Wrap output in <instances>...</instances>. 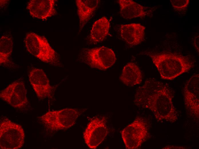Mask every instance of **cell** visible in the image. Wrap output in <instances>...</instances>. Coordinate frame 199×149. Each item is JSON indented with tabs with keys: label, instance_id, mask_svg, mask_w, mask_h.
Returning a JSON list of instances; mask_svg holds the SVG:
<instances>
[{
	"label": "cell",
	"instance_id": "obj_2",
	"mask_svg": "<svg viewBox=\"0 0 199 149\" xmlns=\"http://www.w3.org/2000/svg\"><path fill=\"white\" fill-rule=\"evenodd\" d=\"M149 56L156 67L161 78L171 80L188 72L194 66L189 57L170 52L143 53Z\"/></svg>",
	"mask_w": 199,
	"mask_h": 149
},
{
	"label": "cell",
	"instance_id": "obj_15",
	"mask_svg": "<svg viewBox=\"0 0 199 149\" xmlns=\"http://www.w3.org/2000/svg\"><path fill=\"white\" fill-rule=\"evenodd\" d=\"M98 0H76L77 13L79 20L80 32L91 18L99 4Z\"/></svg>",
	"mask_w": 199,
	"mask_h": 149
},
{
	"label": "cell",
	"instance_id": "obj_6",
	"mask_svg": "<svg viewBox=\"0 0 199 149\" xmlns=\"http://www.w3.org/2000/svg\"><path fill=\"white\" fill-rule=\"evenodd\" d=\"M25 134L22 127L4 117L0 120V148L18 149L24 143Z\"/></svg>",
	"mask_w": 199,
	"mask_h": 149
},
{
	"label": "cell",
	"instance_id": "obj_20",
	"mask_svg": "<svg viewBox=\"0 0 199 149\" xmlns=\"http://www.w3.org/2000/svg\"><path fill=\"white\" fill-rule=\"evenodd\" d=\"M199 36L197 35L194 37L192 40V43L193 46L197 51L199 53Z\"/></svg>",
	"mask_w": 199,
	"mask_h": 149
},
{
	"label": "cell",
	"instance_id": "obj_21",
	"mask_svg": "<svg viewBox=\"0 0 199 149\" xmlns=\"http://www.w3.org/2000/svg\"><path fill=\"white\" fill-rule=\"evenodd\" d=\"M184 147L182 146H167L166 147H164V149H184L185 148Z\"/></svg>",
	"mask_w": 199,
	"mask_h": 149
},
{
	"label": "cell",
	"instance_id": "obj_17",
	"mask_svg": "<svg viewBox=\"0 0 199 149\" xmlns=\"http://www.w3.org/2000/svg\"><path fill=\"white\" fill-rule=\"evenodd\" d=\"M110 23L108 19L103 17L93 23L88 40L91 43L96 44L103 41L109 33Z\"/></svg>",
	"mask_w": 199,
	"mask_h": 149
},
{
	"label": "cell",
	"instance_id": "obj_11",
	"mask_svg": "<svg viewBox=\"0 0 199 149\" xmlns=\"http://www.w3.org/2000/svg\"><path fill=\"white\" fill-rule=\"evenodd\" d=\"M199 75L194 74L186 81L183 89L186 106L194 116L199 117Z\"/></svg>",
	"mask_w": 199,
	"mask_h": 149
},
{
	"label": "cell",
	"instance_id": "obj_13",
	"mask_svg": "<svg viewBox=\"0 0 199 149\" xmlns=\"http://www.w3.org/2000/svg\"><path fill=\"white\" fill-rule=\"evenodd\" d=\"M145 29V27L138 23L122 24L120 26V36L128 44L135 46L144 40Z\"/></svg>",
	"mask_w": 199,
	"mask_h": 149
},
{
	"label": "cell",
	"instance_id": "obj_1",
	"mask_svg": "<svg viewBox=\"0 0 199 149\" xmlns=\"http://www.w3.org/2000/svg\"><path fill=\"white\" fill-rule=\"evenodd\" d=\"M174 96V91L167 83L149 78L137 89L134 103L138 107L150 110L158 120L172 123L178 115L173 104Z\"/></svg>",
	"mask_w": 199,
	"mask_h": 149
},
{
	"label": "cell",
	"instance_id": "obj_9",
	"mask_svg": "<svg viewBox=\"0 0 199 149\" xmlns=\"http://www.w3.org/2000/svg\"><path fill=\"white\" fill-rule=\"evenodd\" d=\"M0 97L15 108H24L29 103L27 90L22 80L13 82L2 90Z\"/></svg>",
	"mask_w": 199,
	"mask_h": 149
},
{
	"label": "cell",
	"instance_id": "obj_8",
	"mask_svg": "<svg viewBox=\"0 0 199 149\" xmlns=\"http://www.w3.org/2000/svg\"><path fill=\"white\" fill-rule=\"evenodd\" d=\"M107 118L95 116L88 123L83 133L85 142L90 149L96 148L103 141L108 132Z\"/></svg>",
	"mask_w": 199,
	"mask_h": 149
},
{
	"label": "cell",
	"instance_id": "obj_16",
	"mask_svg": "<svg viewBox=\"0 0 199 149\" xmlns=\"http://www.w3.org/2000/svg\"><path fill=\"white\" fill-rule=\"evenodd\" d=\"M119 78L126 85L132 87L142 83V76L139 66L134 62H130L123 67Z\"/></svg>",
	"mask_w": 199,
	"mask_h": 149
},
{
	"label": "cell",
	"instance_id": "obj_5",
	"mask_svg": "<svg viewBox=\"0 0 199 149\" xmlns=\"http://www.w3.org/2000/svg\"><path fill=\"white\" fill-rule=\"evenodd\" d=\"M84 111V109L66 108L49 111L39 118L51 130H65L74 125L78 117Z\"/></svg>",
	"mask_w": 199,
	"mask_h": 149
},
{
	"label": "cell",
	"instance_id": "obj_12",
	"mask_svg": "<svg viewBox=\"0 0 199 149\" xmlns=\"http://www.w3.org/2000/svg\"><path fill=\"white\" fill-rule=\"evenodd\" d=\"M55 4L54 0H31L26 9L33 17L45 20L56 14Z\"/></svg>",
	"mask_w": 199,
	"mask_h": 149
},
{
	"label": "cell",
	"instance_id": "obj_14",
	"mask_svg": "<svg viewBox=\"0 0 199 149\" xmlns=\"http://www.w3.org/2000/svg\"><path fill=\"white\" fill-rule=\"evenodd\" d=\"M120 13L125 19L137 17L143 18L149 15L150 13L146 7L132 0H119Z\"/></svg>",
	"mask_w": 199,
	"mask_h": 149
},
{
	"label": "cell",
	"instance_id": "obj_7",
	"mask_svg": "<svg viewBox=\"0 0 199 149\" xmlns=\"http://www.w3.org/2000/svg\"><path fill=\"white\" fill-rule=\"evenodd\" d=\"M121 133L126 149H138L149 136L148 124L144 119L138 117Z\"/></svg>",
	"mask_w": 199,
	"mask_h": 149
},
{
	"label": "cell",
	"instance_id": "obj_10",
	"mask_svg": "<svg viewBox=\"0 0 199 149\" xmlns=\"http://www.w3.org/2000/svg\"><path fill=\"white\" fill-rule=\"evenodd\" d=\"M28 77L30 83L39 99L53 98L54 87L50 85L43 70L32 68L29 72Z\"/></svg>",
	"mask_w": 199,
	"mask_h": 149
},
{
	"label": "cell",
	"instance_id": "obj_18",
	"mask_svg": "<svg viewBox=\"0 0 199 149\" xmlns=\"http://www.w3.org/2000/svg\"><path fill=\"white\" fill-rule=\"evenodd\" d=\"M13 45L12 37L9 35L2 36L0 39V64L11 67L13 64L10 60Z\"/></svg>",
	"mask_w": 199,
	"mask_h": 149
},
{
	"label": "cell",
	"instance_id": "obj_19",
	"mask_svg": "<svg viewBox=\"0 0 199 149\" xmlns=\"http://www.w3.org/2000/svg\"><path fill=\"white\" fill-rule=\"evenodd\" d=\"M170 1L174 10L182 14L186 11L190 3L189 0H170Z\"/></svg>",
	"mask_w": 199,
	"mask_h": 149
},
{
	"label": "cell",
	"instance_id": "obj_4",
	"mask_svg": "<svg viewBox=\"0 0 199 149\" xmlns=\"http://www.w3.org/2000/svg\"><path fill=\"white\" fill-rule=\"evenodd\" d=\"M79 62L90 67L105 70L115 63L116 58L114 51L104 46L83 49L77 58Z\"/></svg>",
	"mask_w": 199,
	"mask_h": 149
},
{
	"label": "cell",
	"instance_id": "obj_3",
	"mask_svg": "<svg viewBox=\"0 0 199 149\" xmlns=\"http://www.w3.org/2000/svg\"><path fill=\"white\" fill-rule=\"evenodd\" d=\"M24 42L27 50L42 62L54 66H61L59 55L45 37L30 32L27 33Z\"/></svg>",
	"mask_w": 199,
	"mask_h": 149
}]
</instances>
